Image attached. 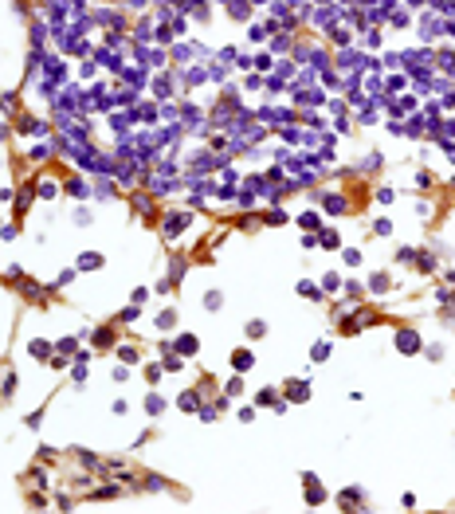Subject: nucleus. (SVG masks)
Returning <instances> with one entry per match:
<instances>
[{
	"label": "nucleus",
	"mask_w": 455,
	"mask_h": 514,
	"mask_svg": "<svg viewBox=\"0 0 455 514\" xmlns=\"http://www.w3.org/2000/svg\"><path fill=\"white\" fill-rule=\"evenodd\" d=\"M420 346H424V342H420L416 330H401V334H397V350H401V354H420Z\"/></svg>",
	"instance_id": "1"
},
{
	"label": "nucleus",
	"mask_w": 455,
	"mask_h": 514,
	"mask_svg": "<svg viewBox=\"0 0 455 514\" xmlns=\"http://www.w3.org/2000/svg\"><path fill=\"white\" fill-rule=\"evenodd\" d=\"M306 503H310V507H322V503H326V491L318 487V475H306Z\"/></svg>",
	"instance_id": "2"
},
{
	"label": "nucleus",
	"mask_w": 455,
	"mask_h": 514,
	"mask_svg": "<svg viewBox=\"0 0 455 514\" xmlns=\"http://www.w3.org/2000/svg\"><path fill=\"white\" fill-rule=\"evenodd\" d=\"M177 405H181V412H197L201 409V393H197V389H185V393L177 397Z\"/></svg>",
	"instance_id": "3"
},
{
	"label": "nucleus",
	"mask_w": 455,
	"mask_h": 514,
	"mask_svg": "<svg viewBox=\"0 0 455 514\" xmlns=\"http://www.w3.org/2000/svg\"><path fill=\"white\" fill-rule=\"evenodd\" d=\"M16 130H20V134H40V138H44V134H48V122H36V118H20V126H16Z\"/></svg>",
	"instance_id": "4"
},
{
	"label": "nucleus",
	"mask_w": 455,
	"mask_h": 514,
	"mask_svg": "<svg viewBox=\"0 0 455 514\" xmlns=\"http://www.w3.org/2000/svg\"><path fill=\"white\" fill-rule=\"evenodd\" d=\"M95 346H99V350H110V346H114V326H99V330H95Z\"/></svg>",
	"instance_id": "5"
},
{
	"label": "nucleus",
	"mask_w": 455,
	"mask_h": 514,
	"mask_svg": "<svg viewBox=\"0 0 455 514\" xmlns=\"http://www.w3.org/2000/svg\"><path fill=\"white\" fill-rule=\"evenodd\" d=\"M173 350H177V354H185V358H189V354H197V350H201V342H197V334H185V338H181V342H177V346H173Z\"/></svg>",
	"instance_id": "6"
},
{
	"label": "nucleus",
	"mask_w": 455,
	"mask_h": 514,
	"mask_svg": "<svg viewBox=\"0 0 455 514\" xmlns=\"http://www.w3.org/2000/svg\"><path fill=\"white\" fill-rule=\"evenodd\" d=\"M130 208H134V212H142V216H153V201H150V197H142V193H134V197H130Z\"/></svg>",
	"instance_id": "7"
},
{
	"label": "nucleus",
	"mask_w": 455,
	"mask_h": 514,
	"mask_svg": "<svg viewBox=\"0 0 455 514\" xmlns=\"http://www.w3.org/2000/svg\"><path fill=\"white\" fill-rule=\"evenodd\" d=\"M36 193H40V197H44V201H51V197H55V193H59V185H55V181H51V177H44V181H36Z\"/></svg>",
	"instance_id": "8"
},
{
	"label": "nucleus",
	"mask_w": 455,
	"mask_h": 514,
	"mask_svg": "<svg viewBox=\"0 0 455 514\" xmlns=\"http://www.w3.org/2000/svg\"><path fill=\"white\" fill-rule=\"evenodd\" d=\"M63 189H67L71 197H87V181H83V177H67V185H63Z\"/></svg>",
	"instance_id": "9"
},
{
	"label": "nucleus",
	"mask_w": 455,
	"mask_h": 514,
	"mask_svg": "<svg viewBox=\"0 0 455 514\" xmlns=\"http://www.w3.org/2000/svg\"><path fill=\"white\" fill-rule=\"evenodd\" d=\"M369 291H373V295H385V291H389V275H385V271H377V275L369 279Z\"/></svg>",
	"instance_id": "10"
},
{
	"label": "nucleus",
	"mask_w": 455,
	"mask_h": 514,
	"mask_svg": "<svg viewBox=\"0 0 455 514\" xmlns=\"http://www.w3.org/2000/svg\"><path fill=\"white\" fill-rule=\"evenodd\" d=\"M118 358H122V365H138V346H118Z\"/></svg>",
	"instance_id": "11"
},
{
	"label": "nucleus",
	"mask_w": 455,
	"mask_h": 514,
	"mask_svg": "<svg viewBox=\"0 0 455 514\" xmlns=\"http://www.w3.org/2000/svg\"><path fill=\"white\" fill-rule=\"evenodd\" d=\"M177 326V310H161L157 314V330H173Z\"/></svg>",
	"instance_id": "12"
},
{
	"label": "nucleus",
	"mask_w": 455,
	"mask_h": 514,
	"mask_svg": "<svg viewBox=\"0 0 455 514\" xmlns=\"http://www.w3.org/2000/svg\"><path fill=\"white\" fill-rule=\"evenodd\" d=\"M146 412H150V416H161V412H165V401H161L157 393H150V397H146Z\"/></svg>",
	"instance_id": "13"
},
{
	"label": "nucleus",
	"mask_w": 455,
	"mask_h": 514,
	"mask_svg": "<svg viewBox=\"0 0 455 514\" xmlns=\"http://www.w3.org/2000/svg\"><path fill=\"white\" fill-rule=\"evenodd\" d=\"M79 267H83V271H95V267H102V256L99 252H87V256L79 259Z\"/></svg>",
	"instance_id": "14"
},
{
	"label": "nucleus",
	"mask_w": 455,
	"mask_h": 514,
	"mask_svg": "<svg viewBox=\"0 0 455 514\" xmlns=\"http://www.w3.org/2000/svg\"><path fill=\"white\" fill-rule=\"evenodd\" d=\"M252 354H248V350H240V354H236V358H232V365H236V369H240V373H244V369H252Z\"/></svg>",
	"instance_id": "15"
},
{
	"label": "nucleus",
	"mask_w": 455,
	"mask_h": 514,
	"mask_svg": "<svg viewBox=\"0 0 455 514\" xmlns=\"http://www.w3.org/2000/svg\"><path fill=\"white\" fill-rule=\"evenodd\" d=\"M95 197H106V201H110V197H114V181H110V177H106V181H99V185H95Z\"/></svg>",
	"instance_id": "16"
},
{
	"label": "nucleus",
	"mask_w": 455,
	"mask_h": 514,
	"mask_svg": "<svg viewBox=\"0 0 455 514\" xmlns=\"http://www.w3.org/2000/svg\"><path fill=\"white\" fill-rule=\"evenodd\" d=\"M32 358L48 361V358H51V346H48V342H32Z\"/></svg>",
	"instance_id": "17"
},
{
	"label": "nucleus",
	"mask_w": 455,
	"mask_h": 514,
	"mask_svg": "<svg viewBox=\"0 0 455 514\" xmlns=\"http://www.w3.org/2000/svg\"><path fill=\"white\" fill-rule=\"evenodd\" d=\"M48 157H51V146H48V142L32 146V161H48Z\"/></svg>",
	"instance_id": "18"
},
{
	"label": "nucleus",
	"mask_w": 455,
	"mask_h": 514,
	"mask_svg": "<svg viewBox=\"0 0 455 514\" xmlns=\"http://www.w3.org/2000/svg\"><path fill=\"white\" fill-rule=\"evenodd\" d=\"M204 307H208V310H220V307H224V295H220V291H208Z\"/></svg>",
	"instance_id": "19"
},
{
	"label": "nucleus",
	"mask_w": 455,
	"mask_h": 514,
	"mask_svg": "<svg viewBox=\"0 0 455 514\" xmlns=\"http://www.w3.org/2000/svg\"><path fill=\"white\" fill-rule=\"evenodd\" d=\"M310 358H314V361H326V358H330V342H318V346L310 350Z\"/></svg>",
	"instance_id": "20"
},
{
	"label": "nucleus",
	"mask_w": 455,
	"mask_h": 514,
	"mask_svg": "<svg viewBox=\"0 0 455 514\" xmlns=\"http://www.w3.org/2000/svg\"><path fill=\"white\" fill-rule=\"evenodd\" d=\"M357 503H361V491H342V507H357Z\"/></svg>",
	"instance_id": "21"
},
{
	"label": "nucleus",
	"mask_w": 455,
	"mask_h": 514,
	"mask_svg": "<svg viewBox=\"0 0 455 514\" xmlns=\"http://www.w3.org/2000/svg\"><path fill=\"white\" fill-rule=\"evenodd\" d=\"M138 314H142V310H138V303H134V307H126L122 314H118V322H138Z\"/></svg>",
	"instance_id": "22"
},
{
	"label": "nucleus",
	"mask_w": 455,
	"mask_h": 514,
	"mask_svg": "<svg viewBox=\"0 0 455 514\" xmlns=\"http://www.w3.org/2000/svg\"><path fill=\"white\" fill-rule=\"evenodd\" d=\"M299 224H303V228H318L322 220H318V212H303V216H299Z\"/></svg>",
	"instance_id": "23"
},
{
	"label": "nucleus",
	"mask_w": 455,
	"mask_h": 514,
	"mask_svg": "<svg viewBox=\"0 0 455 514\" xmlns=\"http://www.w3.org/2000/svg\"><path fill=\"white\" fill-rule=\"evenodd\" d=\"M263 334H267V326H263L259 318H255V322H248V338H263Z\"/></svg>",
	"instance_id": "24"
},
{
	"label": "nucleus",
	"mask_w": 455,
	"mask_h": 514,
	"mask_svg": "<svg viewBox=\"0 0 455 514\" xmlns=\"http://www.w3.org/2000/svg\"><path fill=\"white\" fill-rule=\"evenodd\" d=\"M338 287H342V279H338V275H334V271H330V275H326V279H322V291H338Z\"/></svg>",
	"instance_id": "25"
},
{
	"label": "nucleus",
	"mask_w": 455,
	"mask_h": 514,
	"mask_svg": "<svg viewBox=\"0 0 455 514\" xmlns=\"http://www.w3.org/2000/svg\"><path fill=\"white\" fill-rule=\"evenodd\" d=\"M0 393H4V397H12V393H16V373H8V377H4V385H0Z\"/></svg>",
	"instance_id": "26"
},
{
	"label": "nucleus",
	"mask_w": 455,
	"mask_h": 514,
	"mask_svg": "<svg viewBox=\"0 0 455 514\" xmlns=\"http://www.w3.org/2000/svg\"><path fill=\"white\" fill-rule=\"evenodd\" d=\"M342 259H346L350 267H357V263H361V252H357V248H346V252H342Z\"/></svg>",
	"instance_id": "27"
},
{
	"label": "nucleus",
	"mask_w": 455,
	"mask_h": 514,
	"mask_svg": "<svg viewBox=\"0 0 455 514\" xmlns=\"http://www.w3.org/2000/svg\"><path fill=\"white\" fill-rule=\"evenodd\" d=\"M146 381H150V385L161 381V365H150V369H146Z\"/></svg>",
	"instance_id": "28"
},
{
	"label": "nucleus",
	"mask_w": 455,
	"mask_h": 514,
	"mask_svg": "<svg viewBox=\"0 0 455 514\" xmlns=\"http://www.w3.org/2000/svg\"><path fill=\"white\" fill-rule=\"evenodd\" d=\"M373 232H377V236H389V232H393V224H389V220H377V224H373Z\"/></svg>",
	"instance_id": "29"
},
{
	"label": "nucleus",
	"mask_w": 455,
	"mask_h": 514,
	"mask_svg": "<svg viewBox=\"0 0 455 514\" xmlns=\"http://www.w3.org/2000/svg\"><path fill=\"white\" fill-rule=\"evenodd\" d=\"M71 283H75V271H63V275L55 279V287H71Z\"/></svg>",
	"instance_id": "30"
},
{
	"label": "nucleus",
	"mask_w": 455,
	"mask_h": 514,
	"mask_svg": "<svg viewBox=\"0 0 455 514\" xmlns=\"http://www.w3.org/2000/svg\"><path fill=\"white\" fill-rule=\"evenodd\" d=\"M59 354H75V338H63V342H59Z\"/></svg>",
	"instance_id": "31"
},
{
	"label": "nucleus",
	"mask_w": 455,
	"mask_h": 514,
	"mask_svg": "<svg viewBox=\"0 0 455 514\" xmlns=\"http://www.w3.org/2000/svg\"><path fill=\"white\" fill-rule=\"evenodd\" d=\"M126 8H146V0H126Z\"/></svg>",
	"instance_id": "32"
}]
</instances>
